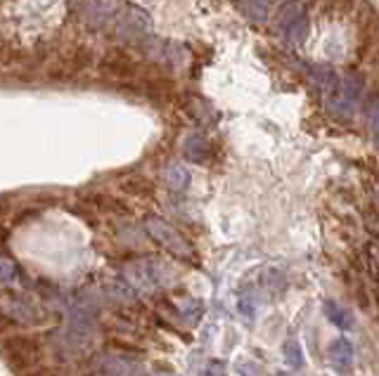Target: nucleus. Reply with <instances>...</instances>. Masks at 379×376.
I'll use <instances>...</instances> for the list:
<instances>
[{"label":"nucleus","instance_id":"1","mask_svg":"<svg viewBox=\"0 0 379 376\" xmlns=\"http://www.w3.org/2000/svg\"><path fill=\"white\" fill-rule=\"evenodd\" d=\"M147 232L159 241L164 248H168L171 253H175V256H182V258L190 256V244L168 225V222H164L159 218H149L147 220Z\"/></svg>","mask_w":379,"mask_h":376},{"label":"nucleus","instance_id":"2","mask_svg":"<svg viewBox=\"0 0 379 376\" xmlns=\"http://www.w3.org/2000/svg\"><path fill=\"white\" fill-rule=\"evenodd\" d=\"M280 27L284 31V36L292 38V41H301L303 34H306V17H303V10L299 5H289L284 10V15L280 17Z\"/></svg>","mask_w":379,"mask_h":376},{"label":"nucleus","instance_id":"3","mask_svg":"<svg viewBox=\"0 0 379 376\" xmlns=\"http://www.w3.org/2000/svg\"><path fill=\"white\" fill-rule=\"evenodd\" d=\"M327 360L337 372H346L353 365V346L349 339H334L327 348Z\"/></svg>","mask_w":379,"mask_h":376},{"label":"nucleus","instance_id":"4","mask_svg":"<svg viewBox=\"0 0 379 376\" xmlns=\"http://www.w3.org/2000/svg\"><path fill=\"white\" fill-rule=\"evenodd\" d=\"M322 310H325V317L334 324V327H339V329H353V315H351V312L346 310V308H341L337 301H325Z\"/></svg>","mask_w":379,"mask_h":376},{"label":"nucleus","instance_id":"5","mask_svg":"<svg viewBox=\"0 0 379 376\" xmlns=\"http://www.w3.org/2000/svg\"><path fill=\"white\" fill-rule=\"evenodd\" d=\"M164 177H166V184L171 189H178V192H182V189H187L190 184V173L185 166L180 163H171L166 170H164Z\"/></svg>","mask_w":379,"mask_h":376},{"label":"nucleus","instance_id":"6","mask_svg":"<svg viewBox=\"0 0 379 376\" xmlns=\"http://www.w3.org/2000/svg\"><path fill=\"white\" fill-rule=\"evenodd\" d=\"M282 355H284V360L289 362V367H294V369H301L303 365H306V355H303L301 343L296 341V339H287V341H284Z\"/></svg>","mask_w":379,"mask_h":376},{"label":"nucleus","instance_id":"7","mask_svg":"<svg viewBox=\"0 0 379 376\" xmlns=\"http://www.w3.org/2000/svg\"><path fill=\"white\" fill-rule=\"evenodd\" d=\"M201 142H204V140H201L199 135H192V137H187L185 140V156L190 159V161H201V152H204V147H201Z\"/></svg>","mask_w":379,"mask_h":376},{"label":"nucleus","instance_id":"8","mask_svg":"<svg viewBox=\"0 0 379 376\" xmlns=\"http://www.w3.org/2000/svg\"><path fill=\"white\" fill-rule=\"evenodd\" d=\"M235 372L242 374V376H263L261 374V367H258L251 358H239L235 362Z\"/></svg>","mask_w":379,"mask_h":376},{"label":"nucleus","instance_id":"9","mask_svg":"<svg viewBox=\"0 0 379 376\" xmlns=\"http://www.w3.org/2000/svg\"><path fill=\"white\" fill-rule=\"evenodd\" d=\"M199 376H230L225 372V367L220 365V362H208V365L201 369Z\"/></svg>","mask_w":379,"mask_h":376},{"label":"nucleus","instance_id":"10","mask_svg":"<svg viewBox=\"0 0 379 376\" xmlns=\"http://www.w3.org/2000/svg\"><path fill=\"white\" fill-rule=\"evenodd\" d=\"M249 8L254 10L256 17H265V8H268V3H265V0H249Z\"/></svg>","mask_w":379,"mask_h":376},{"label":"nucleus","instance_id":"11","mask_svg":"<svg viewBox=\"0 0 379 376\" xmlns=\"http://www.w3.org/2000/svg\"><path fill=\"white\" fill-rule=\"evenodd\" d=\"M10 272H12L10 260H3V282H8V279H10Z\"/></svg>","mask_w":379,"mask_h":376},{"label":"nucleus","instance_id":"12","mask_svg":"<svg viewBox=\"0 0 379 376\" xmlns=\"http://www.w3.org/2000/svg\"><path fill=\"white\" fill-rule=\"evenodd\" d=\"M154 376H178V374H171V372H157Z\"/></svg>","mask_w":379,"mask_h":376},{"label":"nucleus","instance_id":"13","mask_svg":"<svg viewBox=\"0 0 379 376\" xmlns=\"http://www.w3.org/2000/svg\"><path fill=\"white\" fill-rule=\"evenodd\" d=\"M277 376H299V374H289V372H280Z\"/></svg>","mask_w":379,"mask_h":376}]
</instances>
